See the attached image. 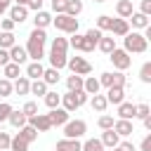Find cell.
Listing matches in <instances>:
<instances>
[{
  "instance_id": "obj_41",
  "label": "cell",
  "mask_w": 151,
  "mask_h": 151,
  "mask_svg": "<svg viewBox=\"0 0 151 151\" xmlns=\"http://www.w3.org/2000/svg\"><path fill=\"white\" fill-rule=\"evenodd\" d=\"M111 21H113V17L101 14V17H97V28H99V31H109V28H111Z\"/></svg>"
},
{
  "instance_id": "obj_11",
  "label": "cell",
  "mask_w": 151,
  "mask_h": 151,
  "mask_svg": "<svg viewBox=\"0 0 151 151\" xmlns=\"http://www.w3.org/2000/svg\"><path fill=\"white\" fill-rule=\"evenodd\" d=\"M31 127H35L38 132H47V130H52V123H50V116L47 113H35V116H28V120H26Z\"/></svg>"
},
{
  "instance_id": "obj_13",
  "label": "cell",
  "mask_w": 151,
  "mask_h": 151,
  "mask_svg": "<svg viewBox=\"0 0 151 151\" xmlns=\"http://www.w3.org/2000/svg\"><path fill=\"white\" fill-rule=\"evenodd\" d=\"M9 61H14V64H26V59H28V54H26V47H19V45H12L9 50Z\"/></svg>"
},
{
  "instance_id": "obj_8",
  "label": "cell",
  "mask_w": 151,
  "mask_h": 151,
  "mask_svg": "<svg viewBox=\"0 0 151 151\" xmlns=\"http://www.w3.org/2000/svg\"><path fill=\"white\" fill-rule=\"evenodd\" d=\"M109 59H111V64H113V68H118V71H125V68H130V64H132V57L125 52V50H113V52H109Z\"/></svg>"
},
{
  "instance_id": "obj_48",
  "label": "cell",
  "mask_w": 151,
  "mask_h": 151,
  "mask_svg": "<svg viewBox=\"0 0 151 151\" xmlns=\"http://www.w3.org/2000/svg\"><path fill=\"white\" fill-rule=\"evenodd\" d=\"M9 142H12V137L0 130V151H7V149H9Z\"/></svg>"
},
{
  "instance_id": "obj_37",
  "label": "cell",
  "mask_w": 151,
  "mask_h": 151,
  "mask_svg": "<svg viewBox=\"0 0 151 151\" xmlns=\"http://www.w3.org/2000/svg\"><path fill=\"white\" fill-rule=\"evenodd\" d=\"M83 80H85L83 76L73 73V76H68V78H66V87H68L71 92H73V90H83Z\"/></svg>"
},
{
  "instance_id": "obj_23",
  "label": "cell",
  "mask_w": 151,
  "mask_h": 151,
  "mask_svg": "<svg viewBox=\"0 0 151 151\" xmlns=\"http://www.w3.org/2000/svg\"><path fill=\"white\" fill-rule=\"evenodd\" d=\"M90 106H92V111H97V113H104L106 111V106H109V101H106V97L104 94H92V99H90Z\"/></svg>"
},
{
  "instance_id": "obj_9",
  "label": "cell",
  "mask_w": 151,
  "mask_h": 151,
  "mask_svg": "<svg viewBox=\"0 0 151 151\" xmlns=\"http://www.w3.org/2000/svg\"><path fill=\"white\" fill-rule=\"evenodd\" d=\"M66 66L71 68V73H78V76H90L92 73V64L83 57H71L66 61Z\"/></svg>"
},
{
  "instance_id": "obj_49",
  "label": "cell",
  "mask_w": 151,
  "mask_h": 151,
  "mask_svg": "<svg viewBox=\"0 0 151 151\" xmlns=\"http://www.w3.org/2000/svg\"><path fill=\"white\" fill-rule=\"evenodd\" d=\"M14 21L12 19H0V31H14Z\"/></svg>"
},
{
  "instance_id": "obj_7",
  "label": "cell",
  "mask_w": 151,
  "mask_h": 151,
  "mask_svg": "<svg viewBox=\"0 0 151 151\" xmlns=\"http://www.w3.org/2000/svg\"><path fill=\"white\" fill-rule=\"evenodd\" d=\"M99 85H104V87H125V85H127V78H125L123 71L101 73V76H99Z\"/></svg>"
},
{
  "instance_id": "obj_50",
  "label": "cell",
  "mask_w": 151,
  "mask_h": 151,
  "mask_svg": "<svg viewBox=\"0 0 151 151\" xmlns=\"http://www.w3.org/2000/svg\"><path fill=\"white\" fill-rule=\"evenodd\" d=\"M139 149H142V151H151V134H146V137L142 139V144H139Z\"/></svg>"
},
{
  "instance_id": "obj_45",
  "label": "cell",
  "mask_w": 151,
  "mask_h": 151,
  "mask_svg": "<svg viewBox=\"0 0 151 151\" xmlns=\"http://www.w3.org/2000/svg\"><path fill=\"white\" fill-rule=\"evenodd\" d=\"M9 113H12V104L0 101V123H5V120L9 118Z\"/></svg>"
},
{
  "instance_id": "obj_1",
  "label": "cell",
  "mask_w": 151,
  "mask_h": 151,
  "mask_svg": "<svg viewBox=\"0 0 151 151\" xmlns=\"http://www.w3.org/2000/svg\"><path fill=\"white\" fill-rule=\"evenodd\" d=\"M45 42H47L45 28H33L31 35H28V42H26V54H28L33 61H40V59L45 57Z\"/></svg>"
},
{
  "instance_id": "obj_18",
  "label": "cell",
  "mask_w": 151,
  "mask_h": 151,
  "mask_svg": "<svg viewBox=\"0 0 151 151\" xmlns=\"http://www.w3.org/2000/svg\"><path fill=\"white\" fill-rule=\"evenodd\" d=\"M12 90H14L17 94H28V92H31V78H26V76H19V78H14V83H12Z\"/></svg>"
},
{
  "instance_id": "obj_22",
  "label": "cell",
  "mask_w": 151,
  "mask_h": 151,
  "mask_svg": "<svg viewBox=\"0 0 151 151\" xmlns=\"http://www.w3.org/2000/svg\"><path fill=\"white\" fill-rule=\"evenodd\" d=\"M116 12H118L120 19H130V14L134 12L132 9V0H118L116 2Z\"/></svg>"
},
{
  "instance_id": "obj_56",
  "label": "cell",
  "mask_w": 151,
  "mask_h": 151,
  "mask_svg": "<svg viewBox=\"0 0 151 151\" xmlns=\"http://www.w3.org/2000/svg\"><path fill=\"white\" fill-rule=\"evenodd\" d=\"M17 5H28V0H14Z\"/></svg>"
},
{
  "instance_id": "obj_43",
  "label": "cell",
  "mask_w": 151,
  "mask_h": 151,
  "mask_svg": "<svg viewBox=\"0 0 151 151\" xmlns=\"http://www.w3.org/2000/svg\"><path fill=\"white\" fill-rule=\"evenodd\" d=\"M146 116H151V109H149V104H137V111H134V118H146Z\"/></svg>"
},
{
  "instance_id": "obj_20",
  "label": "cell",
  "mask_w": 151,
  "mask_h": 151,
  "mask_svg": "<svg viewBox=\"0 0 151 151\" xmlns=\"http://www.w3.org/2000/svg\"><path fill=\"white\" fill-rule=\"evenodd\" d=\"M99 142H101L104 146L113 149V146H116V144L120 142V137H118V132H116L113 127H109V130H104V132H101V139H99Z\"/></svg>"
},
{
  "instance_id": "obj_15",
  "label": "cell",
  "mask_w": 151,
  "mask_h": 151,
  "mask_svg": "<svg viewBox=\"0 0 151 151\" xmlns=\"http://www.w3.org/2000/svg\"><path fill=\"white\" fill-rule=\"evenodd\" d=\"M134 111H137V104H130L125 99L118 104V118H123V120H132L134 118Z\"/></svg>"
},
{
  "instance_id": "obj_19",
  "label": "cell",
  "mask_w": 151,
  "mask_h": 151,
  "mask_svg": "<svg viewBox=\"0 0 151 151\" xmlns=\"http://www.w3.org/2000/svg\"><path fill=\"white\" fill-rule=\"evenodd\" d=\"M113 130L118 132V137H127V134H132V132H134L132 120H123V118H118V120L113 123Z\"/></svg>"
},
{
  "instance_id": "obj_14",
  "label": "cell",
  "mask_w": 151,
  "mask_h": 151,
  "mask_svg": "<svg viewBox=\"0 0 151 151\" xmlns=\"http://www.w3.org/2000/svg\"><path fill=\"white\" fill-rule=\"evenodd\" d=\"M104 97H106L109 104H116V106H118V104L125 99V87H106V94H104Z\"/></svg>"
},
{
  "instance_id": "obj_5",
  "label": "cell",
  "mask_w": 151,
  "mask_h": 151,
  "mask_svg": "<svg viewBox=\"0 0 151 151\" xmlns=\"http://www.w3.org/2000/svg\"><path fill=\"white\" fill-rule=\"evenodd\" d=\"M52 24L57 26V31H64V33H78V17H71V14H57V19H52Z\"/></svg>"
},
{
  "instance_id": "obj_32",
  "label": "cell",
  "mask_w": 151,
  "mask_h": 151,
  "mask_svg": "<svg viewBox=\"0 0 151 151\" xmlns=\"http://www.w3.org/2000/svg\"><path fill=\"white\" fill-rule=\"evenodd\" d=\"M130 19H132V26H134V28H146V26H149V17L142 14V12H132Z\"/></svg>"
},
{
  "instance_id": "obj_38",
  "label": "cell",
  "mask_w": 151,
  "mask_h": 151,
  "mask_svg": "<svg viewBox=\"0 0 151 151\" xmlns=\"http://www.w3.org/2000/svg\"><path fill=\"white\" fill-rule=\"evenodd\" d=\"M80 151H104V144L99 139H87L85 144H80Z\"/></svg>"
},
{
  "instance_id": "obj_47",
  "label": "cell",
  "mask_w": 151,
  "mask_h": 151,
  "mask_svg": "<svg viewBox=\"0 0 151 151\" xmlns=\"http://www.w3.org/2000/svg\"><path fill=\"white\" fill-rule=\"evenodd\" d=\"M21 111L26 113V118H28V116H35V113H38V104H35V101H26Z\"/></svg>"
},
{
  "instance_id": "obj_33",
  "label": "cell",
  "mask_w": 151,
  "mask_h": 151,
  "mask_svg": "<svg viewBox=\"0 0 151 151\" xmlns=\"http://www.w3.org/2000/svg\"><path fill=\"white\" fill-rule=\"evenodd\" d=\"M42 99H45V106H47V109H57V106L61 104V94H57V92H50V90L45 92V97H42Z\"/></svg>"
},
{
  "instance_id": "obj_39",
  "label": "cell",
  "mask_w": 151,
  "mask_h": 151,
  "mask_svg": "<svg viewBox=\"0 0 151 151\" xmlns=\"http://www.w3.org/2000/svg\"><path fill=\"white\" fill-rule=\"evenodd\" d=\"M80 12H83V2H80V0H68V5H66V14L78 17Z\"/></svg>"
},
{
  "instance_id": "obj_25",
  "label": "cell",
  "mask_w": 151,
  "mask_h": 151,
  "mask_svg": "<svg viewBox=\"0 0 151 151\" xmlns=\"http://www.w3.org/2000/svg\"><path fill=\"white\" fill-rule=\"evenodd\" d=\"M2 73H5V78H7V80H14V78H19V76H21V66H19V64H14V61H7V64L2 66Z\"/></svg>"
},
{
  "instance_id": "obj_10",
  "label": "cell",
  "mask_w": 151,
  "mask_h": 151,
  "mask_svg": "<svg viewBox=\"0 0 151 151\" xmlns=\"http://www.w3.org/2000/svg\"><path fill=\"white\" fill-rule=\"evenodd\" d=\"M71 35H73V38L68 40V45H71V47H76L78 52H94V47H97V45H94L85 33H83V35H80V33H71Z\"/></svg>"
},
{
  "instance_id": "obj_35",
  "label": "cell",
  "mask_w": 151,
  "mask_h": 151,
  "mask_svg": "<svg viewBox=\"0 0 151 151\" xmlns=\"http://www.w3.org/2000/svg\"><path fill=\"white\" fill-rule=\"evenodd\" d=\"M9 151H28V142H26L21 134H17V137H12V142H9Z\"/></svg>"
},
{
  "instance_id": "obj_53",
  "label": "cell",
  "mask_w": 151,
  "mask_h": 151,
  "mask_svg": "<svg viewBox=\"0 0 151 151\" xmlns=\"http://www.w3.org/2000/svg\"><path fill=\"white\" fill-rule=\"evenodd\" d=\"M7 61H9V52H7V50H2V47H0V66H5V64H7Z\"/></svg>"
},
{
  "instance_id": "obj_29",
  "label": "cell",
  "mask_w": 151,
  "mask_h": 151,
  "mask_svg": "<svg viewBox=\"0 0 151 151\" xmlns=\"http://www.w3.org/2000/svg\"><path fill=\"white\" fill-rule=\"evenodd\" d=\"M99 87H101V85H99V78H94V76H90V78L83 80V90H85L87 94H97Z\"/></svg>"
},
{
  "instance_id": "obj_17",
  "label": "cell",
  "mask_w": 151,
  "mask_h": 151,
  "mask_svg": "<svg viewBox=\"0 0 151 151\" xmlns=\"http://www.w3.org/2000/svg\"><path fill=\"white\" fill-rule=\"evenodd\" d=\"M109 31H111L113 35H120V38H123L125 33H130V24H127V19H120V17H118V19L111 21V28H109Z\"/></svg>"
},
{
  "instance_id": "obj_54",
  "label": "cell",
  "mask_w": 151,
  "mask_h": 151,
  "mask_svg": "<svg viewBox=\"0 0 151 151\" xmlns=\"http://www.w3.org/2000/svg\"><path fill=\"white\" fill-rule=\"evenodd\" d=\"M9 2H12V0H0V17H2V14L9 9Z\"/></svg>"
},
{
  "instance_id": "obj_6",
  "label": "cell",
  "mask_w": 151,
  "mask_h": 151,
  "mask_svg": "<svg viewBox=\"0 0 151 151\" xmlns=\"http://www.w3.org/2000/svg\"><path fill=\"white\" fill-rule=\"evenodd\" d=\"M87 132V123L85 120H66L64 123V137H68V139H80L83 134Z\"/></svg>"
},
{
  "instance_id": "obj_36",
  "label": "cell",
  "mask_w": 151,
  "mask_h": 151,
  "mask_svg": "<svg viewBox=\"0 0 151 151\" xmlns=\"http://www.w3.org/2000/svg\"><path fill=\"white\" fill-rule=\"evenodd\" d=\"M42 80L47 83V87H50V85H57V83H59V71H57V68H45V71H42Z\"/></svg>"
},
{
  "instance_id": "obj_4",
  "label": "cell",
  "mask_w": 151,
  "mask_h": 151,
  "mask_svg": "<svg viewBox=\"0 0 151 151\" xmlns=\"http://www.w3.org/2000/svg\"><path fill=\"white\" fill-rule=\"evenodd\" d=\"M123 38H125V52H127V54H142V52H146V47H149V40H146L142 33H137V31L125 33Z\"/></svg>"
},
{
  "instance_id": "obj_27",
  "label": "cell",
  "mask_w": 151,
  "mask_h": 151,
  "mask_svg": "<svg viewBox=\"0 0 151 151\" xmlns=\"http://www.w3.org/2000/svg\"><path fill=\"white\" fill-rule=\"evenodd\" d=\"M7 120H9L17 130H19V127H24V125H26V120H28V118H26V113H24V111L12 109V113H9V118H7Z\"/></svg>"
},
{
  "instance_id": "obj_24",
  "label": "cell",
  "mask_w": 151,
  "mask_h": 151,
  "mask_svg": "<svg viewBox=\"0 0 151 151\" xmlns=\"http://www.w3.org/2000/svg\"><path fill=\"white\" fill-rule=\"evenodd\" d=\"M33 24H35V28H47V26L52 24V14H50V12H42V9H38V12H35V19H33Z\"/></svg>"
},
{
  "instance_id": "obj_40",
  "label": "cell",
  "mask_w": 151,
  "mask_h": 151,
  "mask_svg": "<svg viewBox=\"0 0 151 151\" xmlns=\"http://www.w3.org/2000/svg\"><path fill=\"white\" fill-rule=\"evenodd\" d=\"M14 90H12V80L7 78H0V97H12Z\"/></svg>"
},
{
  "instance_id": "obj_3",
  "label": "cell",
  "mask_w": 151,
  "mask_h": 151,
  "mask_svg": "<svg viewBox=\"0 0 151 151\" xmlns=\"http://www.w3.org/2000/svg\"><path fill=\"white\" fill-rule=\"evenodd\" d=\"M87 97H90V94H87L85 90H73V92L68 90L66 94H61V109H66L68 113H73L76 109H80V106L87 101Z\"/></svg>"
},
{
  "instance_id": "obj_42",
  "label": "cell",
  "mask_w": 151,
  "mask_h": 151,
  "mask_svg": "<svg viewBox=\"0 0 151 151\" xmlns=\"http://www.w3.org/2000/svg\"><path fill=\"white\" fill-rule=\"evenodd\" d=\"M139 80H142V83H146V85L151 83V61H146V64L139 68Z\"/></svg>"
},
{
  "instance_id": "obj_26",
  "label": "cell",
  "mask_w": 151,
  "mask_h": 151,
  "mask_svg": "<svg viewBox=\"0 0 151 151\" xmlns=\"http://www.w3.org/2000/svg\"><path fill=\"white\" fill-rule=\"evenodd\" d=\"M42 64L40 61H31L28 66H26V78H31V80H38V78H42Z\"/></svg>"
},
{
  "instance_id": "obj_60",
  "label": "cell",
  "mask_w": 151,
  "mask_h": 151,
  "mask_svg": "<svg viewBox=\"0 0 151 151\" xmlns=\"http://www.w3.org/2000/svg\"><path fill=\"white\" fill-rule=\"evenodd\" d=\"M42 2H45V0H42Z\"/></svg>"
},
{
  "instance_id": "obj_12",
  "label": "cell",
  "mask_w": 151,
  "mask_h": 151,
  "mask_svg": "<svg viewBox=\"0 0 151 151\" xmlns=\"http://www.w3.org/2000/svg\"><path fill=\"white\" fill-rule=\"evenodd\" d=\"M50 123H52V127L54 125H64L66 120H68V111L66 109H61V106H57V109H50Z\"/></svg>"
},
{
  "instance_id": "obj_30",
  "label": "cell",
  "mask_w": 151,
  "mask_h": 151,
  "mask_svg": "<svg viewBox=\"0 0 151 151\" xmlns=\"http://www.w3.org/2000/svg\"><path fill=\"white\" fill-rule=\"evenodd\" d=\"M45 92H47V83H45L42 78H38V80H31V92H28V94L45 97Z\"/></svg>"
},
{
  "instance_id": "obj_44",
  "label": "cell",
  "mask_w": 151,
  "mask_h": 151,
  "mask_svg": "<svg viewBox=\"0 0 151 151\" xmlns=\"http://www.w3.org/2000/svg\"><path fill=\"white\" fill-rule=\"evenodd\" d=\"M113 116H99V120H97V125L101 127V130H109V127H113Z\"/></svg>"
},
{
  "instance_id": "obj_57",
  "label": "cell",
  "mask_w": 151,
  "mask_h": 151,
  "mask_svg": "<svg viewBox=\"0 0 151 151\" xmlns=\"http://www.w3.org/2000/svg\"><path fill=\"white\" fill-rule=\"evenodd\" d=\"M111 151H120V149H118V144H116V146H113V149H111Z\"/></svg>"
},
{
  "instance_id": "obj_31",
  "label": "cell",
  "mask_w": 151,
  "mask_h": 151,
  "mask_svg": "<svg viewBox=\"0 0 151 151\" xmlns=\"http://www.w3.org/2000/svg\"><path fill=\"white\" fill-rule=\"evenodd\" d=\"M12 45H17V38L12 31H0V47L2 50H9Z\"/></svg>"
},
{
  "instance_id": "obj_51",
  "label": "cell",
  "mask_w": 151,
  "mask_h": 151,
  "mask_svg": "<svg viewBox=\"0 0 151 151\" xmlns=\"http://www.w3.org/2000/svg\"><path fill=\"white\" fill-rule=\"evenodd\" d=\"M139 12L149 17V14H151V0H142V7H139Z\"/></svg>"
},
{
  "instance_id": "obj_16",
  "label": "cell",
  "mask_w": 151,
  "mask_h": 151,
  "mask_svg": "<svg viewBox=\"0 0 151 151\" xmlns=\"http://www.w3.org/2000/svg\"><path fill=\"white\" fill-rule=\"evenodd\" d=\"M26 17H28V7H26V5H14V7H9V19H12L14 24L26 21Z\"/></svg>"
},
{
  "instance_id": "obj_46",
  "label": "cell",
  "mask_w": 151,
  "mask_h": 151,
  "mask_svg": "<svg viewBox=\"0 0 151 151\" xmlns=\"http://www.w3.org/2000/svg\"><path fill=\"white\" fill-rule=\"evenodd\" d=\"M50 2H52V9H54L57 14H64V12H66L68 0H50Z\"/></svg>"
},
{
  "instance_id": "obj_34",
  "label": "cell",
  "mask_w": 151,
  "mask_h": 151,
  "mask_svg": "<svg viewBox=\"0 0 151 151\" xmlns=\"http://www.w3.org/2000/svg\"><path fill=\"white\" fill-rule=\"evenodd\" d=\"M19 134H21V137H24V139H26V142H28V144H31V142H35V139H38V130H35V127H31V125H28V123H26V125H24V127H19Z\"/></svg>"
},
{
  "instance_id": "obj_52",
  "label": "cell",
  "mask_w": 151,
  "mask_h": 151,
  "mask_svg": "<svg viewBox=\"0 0 151 151\" xmlns=\"http://www.w3.org/2000/svg\"><path fill=\"white\" fill-rule=\"evenodd\" d=\"M28 9H33V12H38V9H42V0H28V5H26Z\"/></svg>"
},
{
  "instance_id": "obj_2",
  "label": "cell",
  "mask_w": 151,
  "mask_h": 151,
  "mask_svg": "<svg viewBox=\"0 0 151 151\" xmlns=\"http://www.w3.org/2000/svg\"><path fill=\"white\" fill-rule=\"evenodd\" d=\"M66 50H68V40L66 38H54L52 40V50H50V64H52V68L61 71L66 66V61H68Z\"/></svg>"
},
{
  "instance_id": "obj_55",
  "label": "cell",
  "mask_w": 151,
  "mask_h": 151,
  "mask_svg": "<svg viewBox=\"0 0 151 151\" xmlns=\"http://www.w3.org/2000/svg\"><path fill=\"white\" fill-rule=\"evenodd\" d=\"M144 127L151 132V116H146V118H144Z\"/></svg>"
},
{
  "instance_id": "obj_59",
  "label": "cell",
  "mask_w": 151,
  "mask_h": 151,
  "mask_svg": "<svg viewBox=\"0 0 151 151\" xmlns=\"http://www.w3.org/2000/svg\"><path fill=\"white\" fill-rule=\"evenodd\" d=\"M7 151H9V149H7Z\"/></svg>"
},
{
  "instance_id": "obj_21",
  "label": "cell",
  "mask_w": 151,
  "mask_h": 151,
  "mask_svg": "<svg viewBox=\"0 0 151 151\" xmlns=\"http://www.w3.org/2000/svg\"><path fill=\"white\" fill-rule=\"evenodd\" d=\"M57 151H80V139H59L57 142Z\"/></svg>"
},
{
  "instance_id": "obj_28",
  "label": "cell",
  "mask_w": 151,
  "mask_h": 151,
  "mask_svg": "<svg viewBox=\"0 0 151 151\" xmlns=\"http://www.w3.org/2000/svg\"><path fill=\"white\" fill-rule=\"evenodd\" d=\"M97 47H99L104 54H109V52H113V50H116V40H113L111 35H101V38H99V42H97Z\"/></svg>"
},
{
  "instance_id": "obj_58",
  "label": "cell",
  "mask_w": 151,
  "mask_h": 151,
  "mask_svg": "<svg viewBox=\"0 0 151 151\" xmlns=\"http://www.w3.org/2000/svg\"><path fill=\"white\" fill-rule=\"evenodd\" d=\"M94 2H106V0H94Z\"/></svg>"
}]
</instances>
